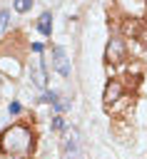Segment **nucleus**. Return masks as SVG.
Returning a JSON list of instances; mask_svg holds the SVG:
<instances>
[{"mask_svg":"<svg viewBox=\"0 0 147 159\" xmlns=\"http://www.w3.org/2000/svg\"><path fill=\"white\" fill-rule=\"evenodd\" d=\"M0 149L10 157H27L32 149V132L25 124H15L5 129L0 137Z\"/></svg>","mask_w":147,"mask_h":159,"instance_id":"obj_1","label":"nucleus"},{"mask_svg":"<svg viewBox=\"0 0 147 159\" xmlns=\"http://www.w3.org/2000/svg\"><path fill=\"white\" fill-rule=\"evenodd\" d=\"M65 159H82V137L77 129H72L65 139Z\"/></svg>","mask_w":147,"mask_h":159,"instance_id":"obj_2","label":"nucleus"},{"mask_svg":"<svg viewBox=\"0 0 147 159\" xmlns=\"http://www.w3.org/2000/svg\"><path fill=\"white\" fill-rule=\"evenodd\" d=\"M125 57H127L125 42H122V40H110V45H107V52H105V60H107L110 65H117V62H122Z\"/></svg>","mask_w":147,"mask_h":159,"instance_id":"obj_3","label":"nucleus"},{"mask_svg":"<svg viewBox=\"0 0 147 159\" xmlns=\"http://www.w3.org/2000/svg\"><path fill=\"white\" fill-rule=\"evenodd\" d=\"M52 67H55V70H57L62 77H70L72 67H70V60H67L65 47H55V50H52Z\"/></svg>","mask_w":147,"mask_h":159,"instance_id":"obj_4","label":"nucleus"},{"mask_svg":"<svg viewBox=\"0 0 147 159\" xmlns=\"http://www.w3.org/2000/svg\"><path fill=\"white\" fill-rule=\"evenodd\" d=\"M105 104L110 107V104H115V102H120L122 99V82L120 80H110L107 82V87H105Z\"/></svg>","mask_w":147,"mask_h":159,"instance_id":"obj_5","label":"nucleus"},{"mask_svg":"<svg viewBox=\"0 0 147 159\" xmlns=\"http://www.w3.org/2000/svg\"><path fill=\"white\" fill-rule=\"evenodd\" d=\"M37 30L47 37V35H52V15L50 12H42L40 15V20H37Z\"/></svg>","mask_w":147,"mask_h":159,"instance_id":"obj_6","label":"nucleus"},{"mask_svg":"<svg viewBox=\"0 0 147 159\" xmlns=\"http://www.w3.org/2000/svg\"><path fill=\"white\" fill-rule=\"evenodd\" d=\"M12 7H15L17 12H27V10L32 7V0H15V2H12Z\"/></svg>","mask_w":147,"mask_h":159,"instance_id":"obj_7","label":"nucleus"},{"mask_svg":"<svg viewBox=\"0 0 147 159\" xmlns=\"http://www.w3.org/2000/svg\"><path fill=\"white\" fill-rule=\"evenodd\" d=\"M42 102H50V104H55L57 109H62V104L57 102V92H45V94H42Z\"/></svg>","mask_w":147,"mask_h":159,"instance_id":"obj_8","label":"nucleus"},{"mask_svg":"<svg viewBox=\"0 0 147 159\" xmlns=\"http://www.w3.org/2000/svg\"><path fill=\"white\" fill-rule=\"evenodd\" d=\"M7 22H10V12L7 10H0V32L7 27Z\"/></svg>","mask_w":147,"mask_h":159,"instance_id":"obj_9","label":"nucleus"},{"mask_svg":"<svg viewBox=\"0 0 147 159\" xmlns=\"http://www.w3.org/2000/svg\"><path fill=\"white\" fill-rule=\"evenodd\" d=\"M7 112H10V114H20V112H22V107H20L17 102H12V104L7 107Z\"/></svg>","mask_w":147,"mask_h":159,"instance_id":"obj_10","label":"nucleus"},{"mask_svg":"<svg viewBox=\"0 0 147 159\" xmlns=\"http://www.w3.org/2000/svg\"><path fill=\"white\" fill-rule=\"evenodd\" d=\"M62 127H65V124H62V117H55V119H52V129H57V132H60Z\"/></svg>","mask_w":147,"mask_h":159,"instance_id":"obj_11","label":"nucleus"},{"mask_svg":"<svg viewBox=\"0 0 147 159\" xmlns=\"http://www.w3.org/2000/svg\"><path fill=\"white\" fill-rule=\"evenodd\" d=\"M140 40H142V42H145V45H147V25H145V27H142V30H140Z\"/></svg>","mask_w":147,"mask_h":159,"instance_id":"obj_12","label":"nucleus"}]
</instances>
